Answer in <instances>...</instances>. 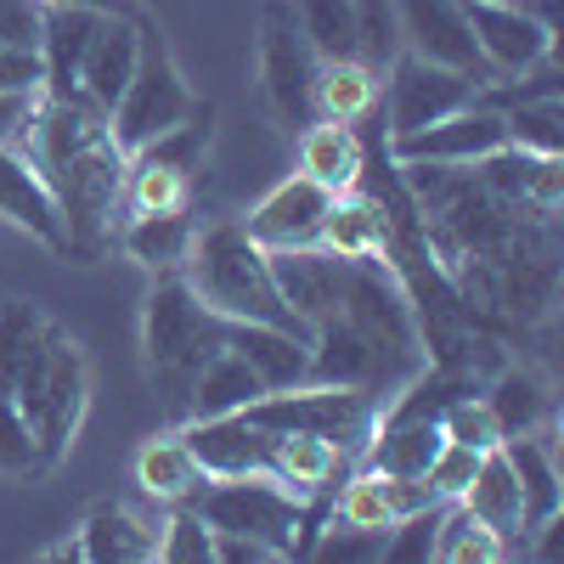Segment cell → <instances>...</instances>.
<instances>
[{
    "instance_id": "ffe728a7",
    "label": "cell",
    "mask_w": 564,
    "mask_h": 564,
    "mask_svg": "<svg viewBox=\"0 0 564 564\" xmlns=\"http://www.w3.org/2000/svg\"><path fill=\"white\" fill-rule=\"evenodd\" d=\"M226 345L238 350L254 379L271 390H294L311 384V339L294 334V327H271V322H226Z\"/></svg>"
},
{
    "instance_id": "836d02e7",
    "label": "cell",
    "mask_w": 564,
    "mask_h": 564,
    "mask_svg": "<svg viewBox=\"0 0 564 564\" xmlns=\"http://www.w3.org/2000/svg\"><path fill=\"white\" fill-rule=\"evenodd\" d=\"M209 135H215V108H209V102H198V108L186 113L181 124H170L164 135H153L148 148H135L130 159L164 164V170H175V175L193 181V175L204 170V159H209Z\"/></svg>"
},
{
    "instance_id": "ee69618b",
    "label": "cell",
    "mask_w": 564,
    "mask_h": 564,
    "mask_svg": "<svg viewBox=\"0 0 564 564\" xmlns=\"http://www.w3.org/2000/svg\"><path fill=\"white\" fill-rule=\"evenodd\" d=\"M475 468H480V452H468V446H457V441H441L435 463L423 468V480H430V491H435L441 502H457V497L468 491V480H475Z\"/></svg>"
},
{
    "instance_id": "d4e9b609",
    "label": "cell",
    "mask_w": 564,
    "mask_h": 564,
    "mask_svg": "<svg viewBox=\"0 0 564 564\" xmlns=\"http://www.w3.org/2000/svg\"><path fill=\"white\" fill-rule=\"evenodd\" d=\"M316 243L339 260H379L390 249V215H384V198H367L361 186L356 193H339L322 215V231Z\"/></svg>"
},
{
    "instance_id": "681fc988",
    "label": "cell",
    "mask_w": 564,
    "mask_h": 564,
    "mask_svg": "<svg viewBox=\"0 0 564 564\" xmlns=\"http://www.w3.org/2000/svg\"><path fill=\"white\" fill-rule=\"evenodd\" d=\"M40 7H90V12H119V18H130V0H40Z\"/></svg>"
},
{
    "instance_id": "9c48e42d",
    "label": "cell",
    "mask_w": 564,
    "mask_h": 564,
    "mask_svg": "<svg viewBox=\"0 0 564 564\" xmlns=\"http://www.w3.org/2000/svg\"><path fill=\"white\" fill-rule=\"evenodd\" d=\"M384 74H390V85H379V102H384V113H390V141H395V135H412V130H423V124H435V119H446V113H457V108H468V102H480V85H486V79H475V74L423 63V57H412V52H401Z\"/></svg>"
},
{
    "instance_id": "d6a6232c",
    "label": "cell",
    "mask_w": 564,
    "mask_h": 564,
    "mask_svg": "<svg viewBox=\"0 0 564 564\" xmlns=\"http://www.w3.org/2000/svg\"><path fill=\"white\" fill-rule=\"evenodd\" d=\"M486 406L497 412L502 441H508V435H531V430H542V417L553 412V395H547V384L536 379L531 367H508L502 379L486 390Z\"/></svg>"
},
{
    "instance_id": "f35d334b",
    "label": "cell",
    "mask_w": 564,
    "mask_h": 564,
    "mask_svg": "<svg viewBox=\"0 0 564 564\" xmlns=\"http://www.w3.org/2000/svg\"><path fill=\"white\" fill-rule=\"evenodd\" d=\"M441 423V441H457V446H468V452H497L502 446V423H497V412L486 406V395H457V401H446V412L435 417Z\"/></svg>"
},
{
    "instance_id": "277c9868",
    "label": "cell",
    "mask_w": 564,
    "mask_h": 564,
    "mask_svg": "<svg viewBox=\"0 0 564 564\" xmlns=\"http://www.w3.org/2000/svg\"><path fill=\"white\" fill-rule=\"evenodd\" d=\"M193 508H198V520L209 531L254 536L276 558L305 553V502L282 480H271V475H226V480H209Z\"/></svg>"
},
{
    "instance_id": "7a4b0ae2",
    "label": "cell",
    "mask_w": 564,
    "mask_h": 564,
    "mask_svg": "<svg viewBox=\"0 0 564 564\" xmlns=\"http://www.w3.org/2000/svg\"><path fill=\"white\" fill-rule=\"evenodd\" d=\"M215 350H226V316H215L181 271L159 276L148 311H141V356H148V379L175 423L186 417L193 379Z\"/></svg>"
},
{
    "instance_id": "f546056e",
    "label": "cell",
    "mask_w": 564,
    "mask_h": 564,
    "mask_svg": "<svg viewBox=\"0 0 564 564\" xmlns=\"http://www.w3.org/2000/svg\"><path fill=\"white\" fill-rule=\"evenodd\" d=\"M193 231H198V226L186 220V209H130V220L113 231V238H119V249H124L135 265L170 276V271H181Z\"/></svg>"
},
{
    "instance_id": "5b68a950",
    "label": "cell",
    "mask_w": 564,
    "mask_h": 564,
    "mask_svg": "<svg viewBox=\"0 0 564 564\" xmlns=\"http://www.w3.org/2000/svg\"><path fill=\"white\" fill-rule=\"evenodd\" d=\"M265 435H322L327 446H339L345 457L361 463L367 435L379 430V401L367 390L345 384H294V390H271L254 406H243Z\"/></svg>"
},
{
    "instance_id": "9a60e30c",
    "label": "cell",
    "mask_w": 564,
    "mask_h": 564,
    "mask_svg": "<svg viewBox=\"0 0 564 564\" xmlns=\"http://www.w3.org/2000/svg\"><path fill=\"white\" fill-rule=\"evenodd\" d=\"M395 18H401V45L412 57L486 79L475 34H468V18H463V0H395Z\"/></svg>"
},
{
    "instance_id": "484cf974",
    "label": "cell",
    "mask_w": 564,
    "mask_h": 564,
    "mask_svg": "<svg viewBox=\"0 0 564 564\" xmlns=\"http://www.w3.org/2000/svg\"><path fill=\"white\" fill-rule=\"evenodd\" d=\"M79 558L85 564H153L159 558V525H148L141 513L102 502L85 513L79 525Z\"/></svg>"
},
{
    "instance_id": "3957f363",
    "label": "cell",
    "mask_w": 564,
    "mask_h": 564,
    "mask_svg": "<svg viewBox=\"0 0 564 564\" xmlns=\"http://www.w3.org/2000/svg\"><path fill=\"white\" fill-rule=\"evenodd\" d=\"M124 153L113 130H102L97 141H85L74 159H63L52 175V198H57V215H63V231H68V254L79 260H97L108 243H113V209L124 204Z\"/></svg>"
},
{
    "instance_id": "60d3db41",
    "label": "cell",
    "mask_w": 564,
    "mask_h": 564,
    "mask_svg": "<svg viewBox=\"0 0 564 564\" xmlns=\"http://www.w3.org/2000/svg\"><path fill=\"white\" fill-rule=\"evenodd\" d=\"M164 564H215V531L198 520V508H170V525H159Z\"/></svg>"
},
{
    "instance_id": "b9f144b4",
    "label": "cell",
    "mask_w": 564,
    "mask_h": 564,
    "mask_svg": "<svg viewBox=\"0 0 564 564\" xmlns=\"http://www.w3.org/2000/svg\"><path fill=\"white\" fill-rule=\"evenodd\" d=\"M441 508L446 502H430V508H412L384 531V558L390 564H430L435 558V525H441Z\"/></svg>"
},
{
    "instance_id": "c3c4849f",
    "label": "cell",
    "mask_w": 564,
    "mask_h": 564,
    "mask_svg": "<svg viewBox=\"0 0 564 564\" xmlns=\"http://www.w3.org/2000/svg\"><path fill=\"white\" fill-rule=\"evenodd\" d=\"M276 553L254 536H231V531H215V564H271Z\"/></svg>"
},
{
    "instance_id": "f6af8a7d",
    "label": "cell",
    "mask_w": 564,
    "mask_h": 564,
    "mask_svg": "<svg viewBox=\"0 0 564 564\" xmlns=\"http://www.w3.org/2000/svg\"><path fill=\"white\" fill-rule=\"evenodd\" d=\"M40 0H0V45H40Z\"/></svg>"
},
{
    "instance_id": "4dcf8cb0",
    "label": "cell",
    "mask_w": 564,
    "mask_h": 564,
    "mask_svg": "<svg viewBox=\"0 0 564 564\" xmlns=\"http://www.w3.org/2000/svg\"><path fill=\"white\" fill-rule=\"evenodd\" d=\"M379 74H372L361 57H339V63H316L311 79V108L316 119L334 124H361L367 113H379Z\"/></svg>"
},
{
    "instance_id": "e575fe53",
    "label": "cell",
    "mask_w": 564,
    "mask_h": 564,
    "mask_svg": "<svg viewBox=\"0 0 564 564\" xmlns=\"http://www.w3.org/2000/svg\"><path fill=\"white\" fill-rule=\"evenodd\" d=\"M294 18L316 63L356 57V0H294Z\"/></svg>"
},
{
    "instance_id": "7bdbcfd3",
    "label": "cell",
    "mask_w": 564,
    "mask_h": 564,
    "mask_svg": "<svg viewBox=\"0 0 564 564\" xmlns=\"http://www.w3.org/2000/svg\"><path fill=\"white\" fill-rule=\"evenodd\" d=\"M0 475H40L34 423L7 390H0Z\"/></svg>"
},
{
    "instance_id": "74e56055",
    "label": "cell",
    "mask_w": 564,
    "mask_h": 564,
    "mask_svg": "<svg viewBox=\"0 0 564 564\" xmlns=\"http://www.w3.org/2000/svg\"><path fill=\"white\" fill-rule=\"evenodd\" d=\"M401 52H406V45H401L395 0H356V57H361L372 74H384Z\"/></svg>"
},
{
    "instance_id": "1f68e13d",
    "label": "cell",
    "mask_w": 564,
    "mask_h": 564,
    "mask_svg": "<svg viewBox=\"0 0 564 564\" xmlns=\"http://www.w3.org/2000/svg\"><path fill=\"white\" fill-rule=\"evenodd\" d=\"M265 395V384L254 379V367L238 356V350H215L204 367H198V379H193V395H186V417H215V412H243ZM181 417V423H186Z\"/></svg>"
},
{
    "instance_id": "603a6c76",
    "label": "cell",
    "mask_w": 564,
    "mask_h": 564,
    "mask_svg": "<svg viewBox=\"0 0 564 564\" xmlns=\"http://www.w3.org/2000/svg\"><path fill=\"white\" fill-rule=\"evenodd\" d=\"M457 502L475 513V520H486V525L502 536L508 553L531 542V531H525V502H520V480H513V463L502 457V446L480 457L475 480H468V491H463Z\"/></svg>"
},
{
    "instance_id": "83f0119b",
    "label": "cell",
    "mask_w": 564,
    "mask_h": 564,
    "mask_svg": "<svg viewBox=\"0 0 564 564\" xmlns=\"http://www.w3.org/2000/svg\"><path fill=\"white\" fill-rule=\"evenodd\" d=\"M361 135L356 124H334V119H311L300 130V175H311L316 186H327V193H356L361 186Z\"/></svg>"
},
{
    "instance_id": "d6986e66",
    "label": "cell",
    "mask_w": 564,
    "mask_h": 564,
    "mask_svg": "<svg viewBox=\"0 0 564 564\" xmlns=\"http://www.w3.org/2000/svg\"><path fill=\"white\" fill-rule=\"evenodd\" d=\"M108 12H90V7H45L40 12V97H68V90H79V63L90 52V40H97Z\"/></svg>"
},
{
    "instance_id": "4fadbf2b",
    "label": "cell",
    "mask_w": 564,
    "mask_h": 564,
    "mask_svg": "<svg viewBox=\"0 0 564 564\" xmlns=\"http://www.w3.org/2000/svg\"><path fill=\"white\" fill-rule=\"evenodd\" d=\"M395 350H384L372 334H361L356 322L334 316V322H322L311 327V384H345V390H379L390 384V372H395ZM412 367V361H401Z\"/></svg>"
},
{
    "instance_id": "4316f807",
    "label": "cell",
    "mask_w": 564,
    "mask_h": 564,
    "mask_svg": "<svg viewBox=\"0 0 564 564\" xmlns=\"http://www.w3.org/2000/svg\"><path fill=\"white\" fill-rule=\"evenodd\" d=\"M502 457L513 463V480H520V502H525V531L547 525L564 513V475H558V457L547 435H508Z\"/></svg>"
},
{
    "instance_id": "f1b7e54d",
    "label": "cell",
    "mask_w": 564,
    "mask_h": 564,
    "mask_svg": "<svg viewBox=\"0 0 564 564\" xmlns=\"http://www.w3.org/2000/svg\"><path fill=\"white\" fill-rule=\"evenodd\" d=\"M435 452H441V423L435 417H379V430L361 446V468L417 480L423 468L435 463Z\"/></svg>"
},
{
    "instance_id": "7c38bea8",
    "label": "cell",
    "mask_w": 564,
    "mask_h": 564,
    "mask_svg": "<svg viewBox=\"0 0 564 564\" xmlns=\"http://www.w3.org/2000/svg\"><path fill=\"white\" fill-rule=\"evenodd\" d=\"M271 276H276V294L282 305L294 311V322L305 327H322L345 311V276H350V260L327 254L322 243L311 249H271Z\"/></svg>"
},
{
    "instance_id": "8fae6325",
    "label": "cell",
    "mask_w": 564,
    "mask_h": 564,
    "mask_svg": "<svg viewBox=\"0 0 564 564\" xmlns=\"http://www.w3.org/2000/svg\"><path fill=\"white\" fill-rule=\"evenodd\" d=\"M502 148H508V124H502V108H491V102H468L435 124L390 141V153L401 164H452V170H475Z\"/></svg>"
},
{
    "instance_id": "e0dca14e",
    "label": "cell",
    "mask_w": 564,
    "mask_h": 564,
    "mask_svg": "<svg viewBox=\"0 0 564 564\" xmlns=\"http://www.w3.org/2000/svg\"><path fill=\"white\" fill-rule=\"evenodd\" d=\"M181 441L193 446V457L204 463L209 480L226 475H265V457H271V435L249 412H215V417H186L181 423Z\"/></svg>"
},
{
    "instance_id": "ba28073f",
    "label": "cell",
    "mask_w": 564,
    "mask_h": 564,
    "mask_svg": "<svg viewBox=\"0 0 564 564\" xmlns=\"http://www.w3.org/2000/svg\"><path fill=\"white\" fill-rule=\"evenodd\" d=\"M311 79H316V57L300 34L294 0H265L260 12V97L271 108V119L282 130H305L311 124Z\"/></svg>"
},
{
    "instance_id": "5bb4252c",
    "label": "cell",
    "mask_w": 564,
    "mask_h": 564,
    "mask_svg": "<svg viewBox=\"0 0 564 564\" xmlns=\"http://www.w3.org/2000/svg\"><path fill=\"white\" fill-rule=\"evenodd\" d=\"M327 204H334V193L294 170L289 181H276L271 193L243 215V231H249L265 254H271V249H311L316 231H322Z\"/></svg>"
},
{
    "instance_id": "52a82bcc",
    "label": "cell",
    "mask_w": 564,
    "mask_h": 564,
    "mask_svg": "<svg viewBox=\"0 0 564 564\" xmlns=\"http://www.w3.org/2000/svg\"><path fill=\"white\" fill-rule=\"evenodd\" d=\"M29 423H34V446H40V475H52V468L74 452V441H79V423H85V412H90V361H85V350H79V339L68 334H57V345H52V361H45V372H40V390L29 395Z\"/></svg>"
},
{
    "instance_id": "30bf717a",
    "label": "cell",
    "mask_w": 564,
    "mask_h": 564,
    "mask_svg": "<svg viewBox=\"0 0 564 564\" xmlns=\"http://www.w3.org/2000/svg\"><path fill=\"white\" fill-rule=\"evenodd\" d=\"M468 34L480 52L486 79H525L542 63H558V45L542 34V23L520 7V0H463Z\"/></svg>"
},
{
    "instance_id": "8992f818",
    "label": "cell",
    "mask_w": 564,
    "mask_h": 564,
    "mask_svg": "<svg viewBox=\"0 0 564 564\" xmlns=\"http://www.w3.org/2000/svg\"><path fill=\"white\" fill-rule=\"evenodd\" d=\"M193 108H198V97H193V85H186V74L175 68L170 45L153 40V34H141V63H135L130 85H124V97L108 113V130L119 141V153L130 159L135 148H148L153 135L181 124Z\"/></svg>"
},
{
    "instance_id": "d590c367",
    "label": "cell",
    "mask_w": 564,
    "mask_h": 564,
    "mask_svg": "<svg viewBox=\"0 0 564 564\" xmlns=\"http://www.w3.org/2000/svg\"><path fill=\"white\" fill-rule=\"evenodd\" d=\"M435 558L441 564H497V558H508V547L463 502H446L441 508V525H435Z\"/></svg>"
},
{
    "instance_id": "2e32d148",
    "label": "cell",
    "mask_w": 564,
    "mask_h": 564,
    "mask_svg": "<svg viewBox=\"0 0 564 564\" xmlns=\"http://www.w3.org/2000/svg\"><path fill=\"white\" fill-rule=\"evenodd\" d=\"M63 327L29 300H0V390L18 406H29V395L40 390V372L52 361Z\"/></svg>"
},
{
    "instance_id": "7402d4cb",
    "label": "cell",
    "mask_w": 564,
    "mask_h": 564,
    "mask_svg": "<svg viewBox=\"0 0 564 564\" xmlns=\"http://www.w3.org/2000/svg\"><path fill=\"white\" fill-rule=\"evenodd\" d=\"M141 34H148V29H141L135 18L108 12L97 40H90V52L79 63V97H90L102 113H113V102L124 97V85H130V74L141 63Z\"/></svg>"
},
{
    "instance_id": "ac0fdd59",
    "label": "cell",
    "mask_w": 564,
    "mask_h": 564,
    "mask_svg": "<svg viewBox=\"0 0 564 564\" xmlns=\"http://www.w3.org/2000/svg\"><path fill=\"white\" fill-rule=\"evenodd\" d=\"M0 215L18 231H29V238H40L52 254H68V231L52 198V181L34 170L23 148H7V141H0Z\"/></svg>"
},
{
    "instance_id": "8d00e7d4",
    "label": "cell",
    "mask_w": 564,
    "mask_h": 564,
    "mask_svg": "<svg viewBox=\"0 0 564 564\" xmlns=\"http://www.w3.org/2000/svg\"><path fill=\"white\" fill-rule=\"evenodd\" d=\"M502 124H508L513 148L564 159V108H558V90H542V97H513V108H502Z\"/></svg>"
},
{
    "instance_id": "ab89813d",
    "label": "cell",
    "mask_w": 564,
    "mask_h": 564,
    "mask_svg": "<svg viewBox=\"0 0 564 564\" xmlns=\"http://www.w3.org/2000/svg\"><path fill=\"white\" fill-rule=\"evenodd\" d=\"M186 175L148 164V159H130L124 164V209H186Z\"/></svg>"
},
{
    "instance_id": "7dc6e473",
    "label": "cell",
    "mask_w": 564,
    "mask_h": 564,
    "mask_svg": "<svg viewBox=\"0 0 564 564\" xmlns=\"http://www.w3.org/2000/svg\"><path fill=\"white\" fill-rule=\"evenodd\" d=\"M34 108H40V90H0V141H7V148H23Z\"/></svg>"
},
{
    "instance_id": "cb8c5ba5",
    "label": "cell",
    "mask_w": 564,
    "mask_h": 564,
    "mask_svg": "<svg viewBox=\"0 0 564 564\" xmlns=\"http://www.w3.org/2000/svg\"><path fill=\"white\" fill-rule=\"evenodd\" d=\"M135 486L148 491L159 508H193L198 491L209 486V475H204V463L193 457V446H186L181 430H175V435H153L148 446L135 452Z\"/></svg>"
},
{
    "instance_id": "44dd1931",
    "label": "cell",
    "mask_w": 564,
    "mask_h": 564,
    "mask_svg": "<svg viewBox=\"0 0 564 564\" xmlns=\"http://www.w3.org/2000/svg\"><path fill=\"white\" fill-rule=\"evenodd\" d=\"M356 468V457H345L339 446H327L322 435H271V457H265V475L282 480L300 502L327 497L345 486V475Z\"/></svg>"
},
{
    "instance_id": "bcb514c9",
    "label": "cell",
    "mask_w": 564,
    "mask_h": 564,
    "mask_svg": "<svg viewBox=\"0 0 564 564\" xmlns=\"http://www.w3.org/2000/svg\"><path fill=\"white\" fill-rule=\"evenodd\" d=\"M45 68L34 45H0V90H40Z\"/></svg>"
},
{
    "instance_id": "6da1fadb",
    "label": "cell",
    "mask_w": 564,
    "mask_h": 564,
    "mask_svg": "<svg viewBox=\"0 0 564 564\" xmlns=\"http://www.w3.org/2000/svg\"><path fill=\"white\" fill-rule=\"evenodd\" d=\"M181 276L193 282V294L226 322H271V327H294V334H305V327L294 322V311L282 305L271 260L243 231V220H220V226L193 231L186 260H181Z\"/></svg>"
}]
</instances>
